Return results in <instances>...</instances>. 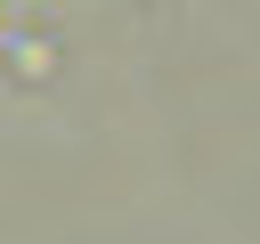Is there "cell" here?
Masks as SVG:
<instances>
[]
</instances>
